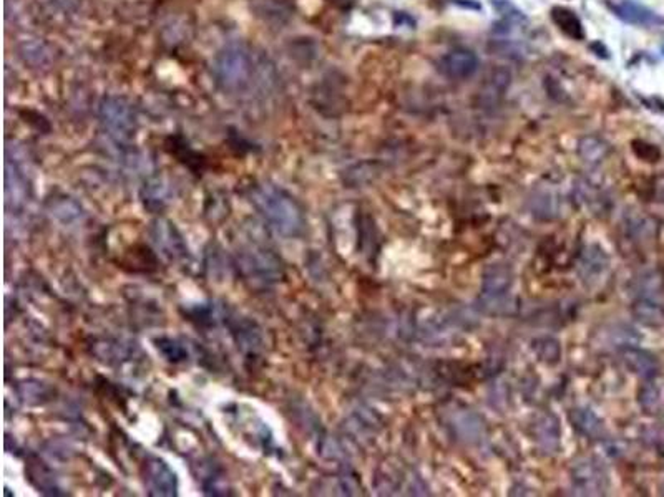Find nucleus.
Segmentation results:
<instances>
[{"instance_id":"nucleus-8","label":"nucleus","mask_w":664,"mask_h":497,"mask_svg":"<svg viewBox=\"0 0 664 497\" xmlns=\"http://www.w3.org/2000/svg\"><path fill=\"white\" fill-rule=\"evenodd\" d=\"M477 55L467 48H455L440 60V72L452 80L470 78L477 73Z\"/></svg>"},{"instance_id":"nucleus-1","label":"nucleus","mask_w":664,"mask_h":497,"mask_svg":"<svg viewBox=\"0 0 664 497\" xmlns=\"http://www.w3.org/2000/svg\"><path fill=\"white\" fill-rule=\"evenodd\" d=\"M251 201L269 224L282 236H298L304 228V216L294 199L276 186H256Z\"/></svg>"},{"instance_id":"nucleus-21","label":"nucleus","mask_w":664,"mask_h":497,"mask_svg":"<svg viewBox=\"0 0 664 497\" xmlns=\"http://www.w3.org/2000/svg\"><path fill=\"white\" fill-rule=\"evenodd\" d=\"M640 403L646 411L656 410L659 405V392L653 383H646L640 392Z\"/></svg>"},{"instance_id":"nucleus-15","label":"nucleus","mask_w":664,"mask_h":497,"mask_svg":"<svg viewBox=\"0 0 664 497\" xmlns=\"http://www.w3.org/2000/svg\"><path fill=\"white\" fill-rule=\"evenodd\" d=\"M551 17H553V20H555V24L560 27V29L563 30L568 37L577 38V40L584 37L582 22H579L578 17L575 15L571 10H568V8H563V7L553 8Z\"/></svg>"},{"instance_id":"nucleus-3","label":"nucleus","mask_w":664,"mask_h":497,"mask_svg":"<svg viewBox=\"0 0 664 497\" xmlns=\"http://www.w3.org/2000/svg\"><path fill=\"white\" fill-rule=\"evenodd\" d=\"M513 272L505 264H490L482 279V305L490 313H508L513 307Z\"/></svg>"},{"instance_id":"nucleus-12","label":"nucleus","mask_w":664,"mask_h":497,"mask_svg":"<svg viewBox=\"0 0 664 497\" xmlns=\"http://www.w3.org/2000/svg\"><path fill=\"white\" fill-rule=\"evenodd\" d=\"M635 290L636 299H654L663 294L664 290V274L661 270H648V272L641 274L635 281Z\"/></svg>"},{"instance_id":"nucleus-2","label":"nucleus","mask_w":664,"mask_h":497,"mask_svg":"<svg viewBox=\"0 0 664 497\" xmlns=\"http://www.w3.org/2000/svg\"><path fill=\"white\" fill-rule=\"evenodd\" d=\"M216 83L226 93H243L251 85L254 75V60L251 52L241 43L226 45L212 64Z\"/></svg>"},{"instance_id":"nucleus-13","label":"nucleus","mask_w":664,"mask_h":497,"mask_svg":"<svg viewBox=\"0 0 664 497\" xmlns=\"http://www.w3.org/2000/svg\"><path fill=\"white\" fill-rule=\"evenodd\" d=\"M571 423L584 436H600L603 431V423L591 410H575L571 413Z\"/></svg>"},{"instance_id":"nucleus-4","label":"nucleus","mask_w":664,"mask_h":497,"mask_svg":"<svg viewBox=\"0 0 664 497\" xmlns=\"http://www.w3.org/2000/svg\"><path fill=\"white\" fill-rule=\"evenodd\" d=\"M571 482L577 494L600 496L608 489V473L600 459L584 458L571 469Z\"/></svg>"},{"instance_id":"nucleus-18","label":"nucleus","mask_w":664,"mask_h":497,"mask_svg":"<svg viewBox=\"0 0 664 497\" xmlns=\"http://www.w3.org/2000/svg\"><path fill=\"white\" fill-rule=\"evenodd\" d=\"M533 350L538 355V358L547 365H556L560 362L561 348L560 341L551 339V336H543L533 341Z\"/></svg>"},{"instance_id":"nucleus-6","label":"nucleus","mask_w":664,"mask_h":497,"mask_svg":"<svg viewBox=\"0 0 664 497\" xmlns=\"http://www.w3.org/2000/svg\"><path fill=\"white\" fill-rule=\"evenodd\" d=\"M143 479L150 487L152 494L157 496H175L178 489L175 473L168 468L165 461L158 458H150L143 464Z\"/></svg>"},{"instance_id":"nucleus-10","label":"nucleus","mask_w":664,"mask_h":497,"mask_svg":"<svg viewBox=\"0 0 664 497\" xmlns=\"http://www.w3.org/2000/svg\"><path fill=\"white\" fill-rule=\"evenodd\" d=\"M624 363L635 375L641 376L644 380H651L658 375L659 365L656 357H653L649 352L640 350L636 347L624 350Z\"/></svg>"},{"instance_id":"nucleus-17","label":"nucleus","mask_w":664,"mask_h":497,"mask_svg":"<svg viewBox=\"0 0 664 497\" xmlns=\"http://www.w3.org/2000/svg\"><path fill=\"white\" fill-rule=\"evenodd\" d=\"M455 431L459 433V436L465 439V441H477L482 434V421L477 418L473 413H460V415L455 418V424H454Z\"/></svg>"},{"instance_id":"nucleus-20","label":"nucleus","mask_w":664,"mask_h":497,"mask_svg":"<svg viewBox=\"0 0 664 497\" xmlns=\"http://www.w3.org/2000/svg\"><path fill=\"white\" fill-rule=\"evenodd\" d=\"M628 228L635 239H649L656 236V224L651 217H635L630 221Z\"/></svg>"},{"instance_id":"nucleus-19","label":"nucleus","mask_w":664,"mask_h":497,"mask_svg":"<svg viewBox=\"0 0 664 497\" xmlns=\"http://www.w3.org/2000/svg\"><path fill=\"white\" fill-rule=\"evenodd\" d=\"M611 343L621 350L633 348L640 343V335H637L636 330H633L631 327L616 325L613 328V332H611Z\"/></svg>"},{"instance_id":"nucleus-7","label":"nucleus","mask_w":664,"mask_h":497,"mask_svg":"<svg viewBox=\"0 0 664 497\" xmlns=\"http://www.w3.org/2000/svg\"><path fill=\"white\" fill-rule=\"evenodd\" d=\"M609 267V257L605 252V248L598 244H590L582 251L578 260V274L582 281L588 285L598 283L601 277L608 272Z\"/></svg>"},{"instance_id":"nucleus-11","label":"nucleus","mask_w":664,"mask_h":497,"mask_svg":"<svg viewBox=\"0 0 664 497\" xmlns=\"http://www.w3.org/2000/svg\"><path fill=\"white\" fill-rule=\"evenodd\" d=\"M633 315L646 327L664 325V307L654 299H636L633 304Z\"/></svg>"},{"instance_id":"nucleus-22","label":"nucleus","mask_w":664,"mask_h":497,"mask_svg":"<svg viewBox=\"0 0 664 497\" xmlns=\"http://www.w3.org/2000/svg\"><path fill=\"white\" fill-rule=\"evenodd\" d=\"M633 149H635L637 156L644 159V161H658L659 156H661L658 148H654L653 144L644 143V141H635V143H633Z\"/></svg>"},{"instance_id":"nucleus-14","label":"nucleus","mask_w":664,"mask_h":497,"mask_svg":"<svg viewBox=\"0 0 664 497\" xmlns=\"http://www.w3.org/2000/svg\"><path fill=\"white\" fill-rule=\"evenodd\" d=\"M537 441L547 451H555L560 445V428L551 415L544 416L537 423Z\"/></svg>"},{"instance_id":"nucleus-16","label":"nucleus","mask_w":664,"mask_h":497,"mask_svg":"<svg viewBox=\"0 0 664 497\" xmlns=\"http://www.w3.org/2000/svg\"><path fill=\"white\" fill-rule=\"evenodd\" d=\"M608 151H609L608 144H606L601 138H596V136L583 138L578 144V154L582 156L583 161H586V163L603 161L606 154H608Z\"/></svg>"},{"instance_id":"nucleus-9","label":"nucleus","mask_w":664,"mask_h":497,"mask_svg":"<svg viewBox=\"0 0 664 497\" xmlns=\"http://www.w3.org/2000/svg\"><path fill=\"white\" fill-rule=\"evenodd\" d=\"M613 10L619 19L633 25H643V27H661L664 25V19L654 13L649 8H646L640 3L631 2V0H624V2L618 3L613 7Z\"/></svg>"},{"instance_id":"nucleus-5","label":"nucleus","mask_w":664,"mask_h":497,"mask_svg":"<svg viewBox=\"0 0 664 497\" xmlns=\"http://www.w3.org/2000/svg\"><path fill=\"white\" fill-rule=\"evenodd\" d=\"M100 118L110 135L118 140H127L135 131V113L122 98H105L100 106Z\"/></svg>"}]
</instances>
